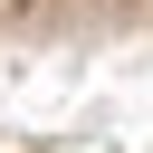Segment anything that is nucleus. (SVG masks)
<instances>
[{
	"label": "nucleus",
	"mask_w": 153,
	"mask_h": 153,
	"mask_svg": "<svg viewBox=\"0 0 153 153\" xmlns=\"http://www.w3.org/2000/svg\"><path fill=\"white\" fill-rule=\"evenodd\" d=\"M153 38V0H0V57L19 48H115Z\"/></svg>",
	"instance_id": "obj_1"
}]
</instances>
